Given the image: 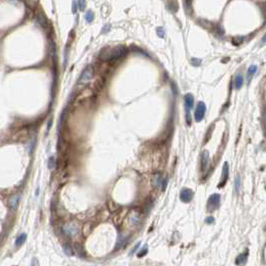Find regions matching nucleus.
Returning a JSON list of instances; mask_svg holds the SVG:
<instances>
[{"mask_svg":"<svg viewBox=\"0 0 266 266\" xmlns=\"http://www.w3.org/2000/svg\"><path fill=\"white\" fill-rule=\"evenodd\" d=\"M205 221H206V223H208V224H211V223L214 222V219H213V217H211L210 216V217H207Z\"/></svg>","mask_w":266,"mask_h":266,"instance_id":"nucleus-25","label":"nucleus"},{"mask_svg":"<svg viewBox=\"0 0 266 266\" xmlns=\"http://www.w3.org/2000/svg\"><path fill=\"white\" fill-rule=\"evenodd\" d=\"M247 257H248V250H246V251L244 253L240 254L237 258L236 260H235V263H236V265H244L246 262H247Z\"/></svg>","mask_w":266,"mask_h":266,"instance_id":"nucleus-11","label":"nucleus"},{"mask_svg":"<svg viewBox=\"0 0 266 266\" xmlns=\"http://www.w3.org/2000/svg\"><path fill=\"white\" fill-rule=\"evenodd\" d=\"M264 126H265V131H266V113H265V116H264Z\"/></svg>","mask_w":266,"mask_h":266,"instance_id":"nucleus-27","label":"nucleus"},{"mask_svg":"<svg viewBox=\"0 0 266 266\" xmlns=\"http://www.w3.org/2000/svg\"><path fill=\"white\" fill-rule=\"evenodd\" d=\"M163 182H164V180L162 179L160 174H155L153 178H152V184L154 186H161L163 184Z\"/></svg>","mask_w":266,"mask_h":266,"instance_id":"nucleus-13","label":"nucleus"},{"mask_svg":"<svg viewBox=\"0 0 266 266\" xmlns=\"http://www.w3.org/2000/svg\"><path fill=\"white\" fill-rule=\"evenodd\" d=\"M243 85V76L242 74L238 73L234 78V87L236 89H240Z\"/></svg>","mask_w":266,"mask_h":266,"instance_id":"nucleus-12","label":"nucleus"},{"mask_svg":"<svg viewBox=\"0 0 266 266\" xmlns=\"http://www.w3.org/2000/svg\"><path fill=\"white\" fill-rule=\"evenodd\" d=\"M85 19H86V21H88V22H89V23H90V22H92V21H93V19H94V14H93L92 11H88V12L86 13Z\"/></svg>","mask_w":266,"mask_h":266,"instance_id":"nucleus-18","label":"nucleus"},{"mask_svg":"<svg viewBox=\"0 0 266 266\" xmlns=\"http://www.w3.org/2000/svg\"><path fill=\"white\" fill-rule=\"evenodd\" d=\"M265 12H266V6H265Z\"/></svg>","mask_w":266,"mask_h":266,"instance_id":"nucleus-28","label":"nucleus"},{"mask_svg":"<svg viewBox=\"0 0 266 266\" xmlns=\"http://www.w3.org/2000/svg\"><path fill=\"white\" fill-rule=\"evenodd\" d=\"M37 20H38V22H39V23H40L41 25H45V23H46V19H45V17L43 16L42 14H39V15H38Z\"/></svg>","mask_w":266,"mask_h":266,"instance_id":"nucleus-20","label":"nucleus"},{"mask_svg":"<svg viewBox=\"0 0 266 266\" xmlns=\"http://www.w3.org/2000/svg\"><path fill=\"white\" fill-rule=\"evenodd\" d=\"M19 200H20V194L16 193V194H13L12 196L8 199V206L11 210H16V208L18 206Z\"/></svg>","mask_w":266,"mask_h":266,"instance_id":"nucleus-7","label":"nucleus"},{"mask_svg":"<svg viewBox=\"0 0 266 266\" xmlns=\"http://www.w3.org/2000/svg\"><path fill=\"white\" fill-rule=\"evenodd\" d=\"M193 198V191L189 188H183L180 192V199L183 202L188 203Z\"/></svg>","mask_w":266,"mask_h":266,"instance_id":"nucleus-6","label":"nucleus"},{"mask_svg":"<svg viewBox=\"0 0 266 266\" xmlns=\"http://www.w3.org/2000/svg\"><path fill=\"white\" fill-rule=\"evenodd\" d=\"M157 34H158V36L164 37V30H163L162 28H158L157 29Z\"/></svg>","mask_w":266,"mask_h":266,"instance_id":"nucleus-23","label":"nucleus"},{"mask_svg":"<svg viewBox=\"0 0 266 266\" xmlns=\"http://www.w3.org/2000/svg\"><path fill=\"white\" fill-rule=\"evenodd\" d=\"M85 5H86L85 1H79L78 2V6H79V8H80V9H84Z\"/></svg>","mask_w":266,"mask_h":266,"instance_id":"nucleus-24","label":"nucleus"},{"mask_svg":"<svg viewBox=\"0 0 266 266\" xmlns=\"http://www.w3.org/2000/svg\"><path fill=\"white\" fill-rule=\"evenodd\" d=\"M124 53L125 48L122 46H117L114 48H105L100 52V58L104 60L113 59L124 55Z\"/></svg>","mask_w":266,"mask_h":266,"instance_id":"nucleus-1","label":"nucleus"},{"mask_svg":"<svg viewBox=\"0 0 266 266\" xmlns=\"http://www.w3.org/2000/svg\"><path fill=\"white\" fill-rule=\"evenodd\" d=\"M228 174H229V167H228V163L225 162L223 165L222 176H221V180H220V183H219V187H222V186L226 183V181L228 179Z\"/></svg>","mask_w":266,"mask_h":266,"instance_id":"nucleus-8","label":"nucleus"},{"mask_svg":"<svg viewBox=\"0 0 266 266\" xmlns=\"http://www.w3.org/2000/svg\"><path fill=\"white\" fill-rule=\"evenodd\" d=\"M234 186H235V191H236V193H238L239 190H240V177H239V175L235 177Z\"/></svg>","mask_w":266,"mask_h":266,"instance_id":"nucleus-17","label":"nucleus"},{"mask_svg":"<svg viewBox=\"0 0 266 266\" xmlns=\"http://www.w3.org/2000/svg\"><path fill=\"white\" fill-rule=\"evenodd\" d=\"M220 203V195L217 193H214L212 194L208 199V203H207V208L209 211H214L218 208Z\"/></svg>","mask_w":266,"mask_h":266,"instance_id":"nucleus-3","label":"nucleus"},{"mask_svg":"<svg viewBox=\"0 0 266 266\" xmlns=\"http://www.w3.org/2000/svg\"><path fill=\"white\" fill-rule=\"evenodd\" d=\"M147 250H148V246H147V245H144V247H142V249L138 252L137 256H138V257L144 256V255H145V254L147 253Z\"/></svg>","mask_w":266,"mask_h":266,"instance_id":"nucleus-19","label":"nucleus"},{"mask_svg":"<svg viewBox=\"0 0 266 266\" xmlns=\"http://www.w3.org/2000/svg\"><path fill=\"white\" fill-rule=\"evenodd\" d=\"M48 166H49V168H50V169H53V168H54V166H55V161H54V158H53V157H50V158H49V160H48Z\"/></svg>","mask_w":266,"mask_h":266,"instance_id":"nucleus-21","label":"nucleus"},{"mask_svg":"<svg viewBox=\"0 0 266 266\" xmlns=\"http://www.w3.org/2000/svg\"><path fill=\"white\" fill-rule=\"evenodd\" d=\"M208 162H209V153L208 151L204 150L202 154H201V169L203 171L207 169Z\"/></svg>","mask_w":266,"mask_h":266,"instance_id":"nucleus-10","label":"nucleus"},{"mask_svg":"<svg viewBox=\"0 0 266 266\" xmlns=\"http://www.w3.org/2000/svg\"><path fill=\"white\" fill-rule=\"evenodd\" d=\"M205 112H206V106H205L204 102H198V104H197L196 109H195V113H194V117L197 122H199V121H201L204 118Z\"/></svg>","mask_w":266,"mask_h":266,"instance_id":"nucleus-4","label":"nucleus"},{"mask_svg":"<svg viewBox=\"0 0 266 266\" xmlns=\"http://www.w3.org/2000/svg\"><path fill=\"white\" fill-rule=\"evenodd\" d=\"M93 76V68L91 65H88L84 70H83L82 74H81V77H80V81L82 83H86L88 82Z\"/></svg>","mask_w":266,"mask_h":266,"instance_id":"nucleus-5","label":"nucleus"},{"mask_svg":"<svg viewBox=\"0 0 266 266\" xmlns=\"http://www.w3.org/2000/svg\"><path fill=\"white\" fill-rule=\"evenodd\" d=\"M62 233L68 238H75L79 233V226L78 224L74 221H70L66 224H64L61 228Z\"/></svg>","mask_w":266,"mask_h":266,"instance_id":"nucleus-2","label":"nucleus"},{"mask_svg":"<svg viewBox=\"0 0 266 266\" xmlns=\"http://www.w3.org/2000/svg\"><path fill=\"white\" fill-rule=\"evenodd\" d=\"M129 220H130V222L132 224H137L138 221H139V215L136 214V213H131L130 216H129Z\"/></svg>","mask_w":266,"mask_h":266,"instance_id":"nucleus-16","label":"nucleus"},{"mask_svg":"<svg viewBox=\"0 0 266 266\" xmlns=\"http://www.w3.org/2000/svg\"><path fill=\"white\" fill-rule=\"evenodd\" d=\"M261 42H262V43H265V42H266V33H265L264 35H263V37H262V39H261Z\"/></svg>","mask_w":266,"mask_h":266,"instance_id":"nucleus-26","label":"nucleus"},{"mask_svg":"<svg viewBox=\"0 0 266 266\" xmlns=\"http://www.w3.org/2000/svg\"><path fill=\"white\" fill-rule=\"evenodd\" d=\"M191 62H192L193 65L198 66L199 64L201 63V60H200V59H192V60H191Z\"/></svg>","mask_w":266,"mask_h":266,"instance_id":"nucleus-22","label":"nucleus"},{"mask_svg":"<svg viewBox=\"0 0 266 266\" xmlns=\"http://www.w3.org/2000/svg\"><path fill=\"white\" fill-rule=\"evenodd\" d=\"M184 102H185V108H186V111H190V109L193 107L194 105V98H193V95L192 94H186L184 96Z\"/></svg>","mask_w":266,"mask_h":266,"instance_id":"nucleus-9","label":"nucleus"},{"mask_svg":"<svg viewBox=\"0 0 266 266\" xmlns=\"http://www.w3.org/2000/svg\"><path fill=\"white\" fill-rule=\"evenodd\" d=\"M26 237H27V235H26V233H22V234H20V235H19V236L16 238V241H15V245H16L17 247L21 246V245L24 243V241L26 240Z\"/></svg>","mask_w":266,"mask_h":266,"instance_id":"nucleus-15","label":"nucleus"},{"mask_svg":"<svg viewBox=\"0 0 266 266\" xmlns=\"http://www.w3.org/2000/svg\"><path fill=\"white\" fill-rule=\"evenodd\" d=\"M257 70V66L256 65H250L248 70H247V80H248V82L251 80L252 76L255 74V72Z\"/></svg>","mask_w":266,"mask_h":266,"instance_id":"nucleus-14","label":"nucleus"}]
</instances>
